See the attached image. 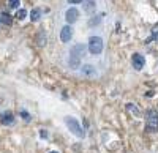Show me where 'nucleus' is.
Masks as SVG:
<instances>
[{"label": "nucleus", "mask_w": 158, "mask_h": 153, "mask_svg": "<svg viewBox=\"0 0 158 153\" xmlns=\"http://www.w3.org/2000/svg\"><path fill=\"white\" fill-rule=\"evenodd\" d=\"M51 153H59V151H51Z\"/></svg>", "instance_id": "nucleus-21"}, {"label": "nucleus", "mask_w": 158, "mask_h": 153, "mask_svg": "<svg viewBox=\"0 0 158 153\" xmlns=\"http://www.w3.org/2000/svg\"><path fill=\"white\" fill-rule=\"evenodd\" d=\"M77 18H79V11L76 8H70V10H67V13H65V19H67L68 25L74 24L77 21Z\"/></svg>", "instance_id": "nucleus-5"}, {"label": "nucleus", "mask_w": 158, "mask_h": 153, "mask_svg": "<svg viewBox=\"0 0 158 153\" xmlns=\"http://www.w3.org/2000/svg\"><path fill=\"white\" fill-rule=\"evenodd\" d=\"M0 19H2V24H6V25H11V16L8 14V13H3L2 16H0Z\"/></svg>", "instance_id": "nucleus-12"}, {"label": "nucleus", "mask_w": 158, "mask_h": 153, "mask_svg": "<svg viewBox=\"0 0 158 153\" xmlns=\"http://www.w3.org/2000/svg\"><path fill=\"white\" fill-rule=\"evenodd\" d=\"M0 122L3 125H13L15 123V115H13L11 112H3L2 115H0Z\"/></svg>", "instance_id": "nucleus-8"}, {"label": "nucleus", "mask_w": 158, "mask_h": 153, "mask_svg": "<svg viewBox=\"0 0 158 153\" xmlns=\"http://www.w3.org/2000/svg\"><path fill=\"white\" fill-rule=\"evenodd\" d=\"M103 50V40L100 36H90L89 40V52L92 55H98Z\"/></svg>", "instance_id": "nucleus-4"}, {"label": "nucleus", "mask_w": 158, "mask_h": 153, "mask_svg": "<svg viewBox=\"0 0 158 153\" xmlns=\"http://www.w3.org/2000/svg\"><path fill=\"white\" fill-rule=\"evenodd\" d=\"M131 62H133V68H136L138 71L144 68V65H146V58H144L141 54H135L133 58H131Z\"/></svg>", "instance_id": "nucleus-7"}, {"label": "nucleus", "mask_w": 158, "mask_h": 153, "mask_svg": "<svg viewBox=\"0 0 158 153\" xmlns=\"http://www.w3.org/2000/svg\"><path fill=\"white\" fill-rule=\"evenodd\" d=\"M21 115H22L25 120H30V117H29V114H27V112H21Z\"/></svg>", "instance_id": "nucleus-17"}, {"label": "nucleus", "mask_w": 158, "mask_h": 153, "mask_svg": "<svg viewBox=\"0 0 158 153\" xmlns=\"http://www.w3.org/2000/svg\"><path fill=\"white\" fill-rule=\"evenodd\" d=\"M81 71H82L84 76H89V78H94V76H97V70L92 66V65H84V66L81 68Z\"/></svg>", "instance_id": "nucleus-9"}, {"label": "nucleus", "mask_w": 158, "mask_h": 153, "mask_svg": "<svg viewBox=\"0 0 158 153\" xmlns=\"http://www.w3.org/2000/svg\"><path fill=\"white\" fill-rule=\"evenodd\" d=\"M128 109H130L131 112H135V114H136V115H139V111H138V109L135 107V104H128Z\"/></svg>", "instance_id": "nucleus-16"}, {"label": "nucleus", "mask_w": 158, "mask_h": 153, "mask_svg": "<svg viewBox=\"0 0 158 153\" xmlns=\"http://www.w3.org/2000/svg\"><path fill=\"white\" fill-rule=\"evenodd\" d=\"M146 130L149 133H156L158 131V112L150 109L146 114Z\"/></svg>", "instance_id": "nucleus-2"}, {"label": "nucleus", "mask_w": 158, "mask_h": 153, "mask_svg": "<svg viewBox=\"0 0 158 153\" xmlns=\"http://www.w3.org/2000/svg\"><path fill=\"white\" fill-rule=\"evenodd\" d=\"M40 136H41V137H48V133H46L44 130H41V133H40Z\"/></svg>", "instance_id": "nucleus-19"}, {"label": "nucleus", "mask_w": 158, "mask_h": 153, "mask_svg": "<svg viewBox=\"0 0 158 153\" xmlns=\"http://www.w3.org/2000/svg\"><path fill=\"white\" fill-rule=\"evenodd\" d=\"M25 16H27V11H25V10H19V11H18V14H16L18 19H24Z\"/></svg>", "instance_id": "nucleus-14"}, {"label": "nucleus", "mask_w": 158, "mask_h": 153, "mask_svg": "<svg viewBox=\"0 0 158 153\" xmlns=\"http://www.w3.org/2000/svg\"><path fill=\"white\" fill-rule=\"evenodd\" d=\"M71 36H73L71 25H65V27L60 30V40H62V43H68L71 40Z\"/></svg>", "instance_id": "nucleus-6"}, {"label": "nucleus", "mask_w": 158, "mask_h": 153, "mask_svg": "<svg viewBox=\"0 0 158 153\" xmlns=\"http://www.w3.org/2000/svg\"><path fill=\"white\" fill-rule=\"evenodd\" d=\"M8 5H10L11 8H18V6L21 5V0H8Z\"/></svg>", "instance_id": "nucleus-13"}, {"label": "nucleus", "mask_w": 158, "mask_h": 153, "mask_svg": "<svg viewBox=\"0 0 158 153\" xmlns=\"http://www.w3.org/2000/svg\"><path fill=\"white\" fill-rule=\"evenodd\" d=\"M85 52V46L84 44H74L70 49V58H68V65L73 70L81 68V58Z\"/></svg>", "instance_id": "nucleus-1"}, {"label": "nucleus", "mask_w": 158, "mask_h": 153, "mask_svg": "<svg viewBox=\"0 0 158 153\" xmlns=\"http://www.w3.org/2000/svg\"><path fill=\"white\" fill-rule=\"evenodd\" d=\"M153 40L158 43V32H155V33H153Z\"/></svg>", "instance_id": "nucleus-20"}, {"label": "nucleus", "mask_w": 158, "mask_h": 153, "mask_svg": "<svg viewBox=\"0 0 158 153\" xmlns=\"http://www.w3.org/2000/svg\"><path fill=\"white\" fill-rule=\"evenodd\" d=\"M40 18H41V11H40V10H32V13H30V19L35 22V21H38Z\"/></svg>", "instance_id": "nucleus-11"}, {"label": "nucleus", "mask_w": 158, "mask_h": 153, "mask_svg": "<svg viewBox=\"0 0 158 153\" xmlns=\"http://www.w3.org/2000/svg\"><path fill=\"white\" fill-rule=\"evenodd\" d=\"M0 25H2V19H0Z\"/></svg>", "instance_id": "nucleus-22"}, {"label": "nucleus", "mask_w": 158, "mask_h": 153, "mask_svg": "<svg viewBox=\"0 0 158 153\" xmlns=\"http://www.w3.org/2000/svg\"><path fill=\"white\" fill-rule=\"evenodd\" d=\"M95 8H97V3L94 2V0H87V2H84V6H82V10H84L85 13L95 11Z\"/></svg>", "instance_id": "nucleus-10"}, {"label": "nucleus", "mask_w": 158, "mask_h": 153, "mask_svg": "<svg viewBox=\"0 0 158 153\" xmlns=\"http://www.w3.org/2000/svg\"><path fill=\"white\" fill-rule=\"evenodd\" d=\"M65 125L68 126L70 131H71L74 136H77V137H84V136H85V133H84V130H82V126L79 125V122H77L76 119L67 117V119H65Z\"/></svg>", "instance_id": "nucleus-3"}, {"label": "nucleus", "mask_w": 158, "mask_h": 153, "mask_svg": "<svg viewBox=\"0 0 158 153\" xmlns=\"http://www.w3.org/2000/svg\"><path fill=\"white\" fill-rule=\"evenodd\" d=\"M100 21H101V18H100V16H97V19H90V21H89V25H95V24H100Z\"/></svg>", "instance_id": "nucleus-15"}, {"label": "nucleus", "mask_w": 158, "mask_h": 153, "mask_svg": "<svg viewBox=\"0 0 158 153\" xmlns=\"http://www.w3.org/2000/svg\"><path fill=\"white\" fill-rule=\"evenodd\" d=\"M68 2H70V3H73V5H76V3H81L82 0H68Z\"/></svg>", "instance_id": "nucleus-18"}]
</instances>
